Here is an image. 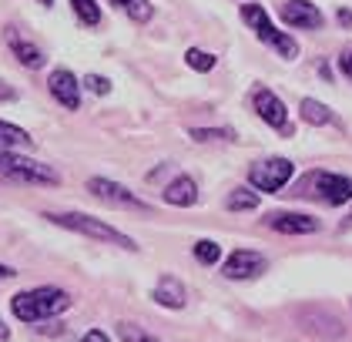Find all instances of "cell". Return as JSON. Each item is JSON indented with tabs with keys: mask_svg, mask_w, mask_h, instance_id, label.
Instances as JSON below:
<instances>
[{
	"mask_svg": "<svg viewBox=\"0 0 352 342\" xmlns=\"http://www.w3.org/2000/svg\"><path fill=\"white\" fill-rule=\"evenodd\" d=\"M0 101H17V91L7 81H0Z\"/></svg>",
	"mask_w": 352,
	"mask_h": 342,
	"instance_id": "83f0119b",
	"label": "cell"
},
{
	"mask_svg": "<svg viewBox=\"0 0 352 342\" xmlns=\"http://www.w3.org/2000/svg\"><path fill=\"white\" fill-rule=\"evenodd\" d=\"M185 64H188L191 71H198V74H208V71H215L218 57L212 51H201V47H188L185 51Z\"/></svg>",
	"mask_w": 352,
	"mask_h": 342,
	"instance_id": "44dd1931",
	"label": "cell"
},
{
	"mask_svg": "<svg viewBox=\"0 0 352 342\" xmlns=\"http://www.w3.org/2000/svg\"><path fill=\"white\" fill-rule=\"evenodd\" d=\"M265 225L282 235H316L322 228V222L316 215H305V211H272Z\"/></svg>",
	"mask_w": 352,
	"mask_h": 342,
	"instance_id": "7c38bea8",
	"label": "cell"
},
{
	"mask_svg": "<svg viewBox=\"0 0 352 342\" xmlns=\"http://www.w3.org/2000/svg\"><path fill=\"white\" fill-rule=\"evenodd\" d=\"M296 195L302 198H316L322 205H349L352 202V178L349 175H336V171H309L302 182H298Z\"/></svg>",
	"mask_w": 352,
	"mask_h": 342,
	"instance_id": "277c9868",
	"label": "cell"
},
{
	"mask_svg": "<svg viewBox=\"0 0 352 342\" xmlns=\"http://www.w3.org/2000/svg\"><path fill=\"white\" fill-rule=\"evenodd\" d=\"M269 268V259L262 252H252V248H235L225 265H221V275L232 279V282H248V279H258L262 272Z\"/></svg>",
	"mask_w": 352,
	"mask_h": 342,
	"instance_id": "9c48e42d",
	"label": "cell"
},
{
	"mask_svg": "<svg viewBox=\"0 0 352 342\" xmlns=\"http://www.w3.org/2000/svg\"><path fill=\"white\" fill-rule=\"evenodd\" d=\"M81 84H84V91H91V94H98V98H108L111 94V81L104 78V74H87Z\"/></svg>",
	"mask_w": 352,
	"mask_h": 342,
	"instance_id": "cb8c5ba5",
	"label": "cell"
},
{
	"mask_svg": "<svg viewBox=\"0 0 352 342\" xmlns=\"http://www.w3.org/2000/svg\"><path fill=\"white\" fill-rule=\"evenodd\" d=\"M87 191L98 198V202H104L111 209H135V211H151V205L135 195L128 184L121 182H111V178H87Z\"/></svg>",
	"mask_w": 352,
	"mask_h": 342,
	"instance_id": "ba28073f",
	"label": "cell"
},
{
	"mask_svg": "<svg viewBox=\"0 0 352 342\" xmlns=\"http://www.w3.org/2000/svg\"><path fill=\"white\" fill-rule=\"evenodd\" d=\"M162 198L164 205H171V209H191L198 202V182L191 175H175L171 182L164 184Z\"/></svg>",
	"mask_w": 352,
	"mask_h": 342,
	"instance_id": "9a60e30c",
	"label": "cell"
},
{
	"mask_svg": "<svg viewBox=\"0 0 352 342\" xmlns=\"http://www.w3.org/2000/svg\"><path fill=\"white\" fill-rule=\"evenodd\" d=\"M225 209L228 211H255L258 209V195H255V188H232L228 191V198H225Z\"/></svg>",
	"mask_w": 352,
	"mask_h": 342,
	"instance_id": "d6986e66",
	"label": "cell"
},
{
	"mask_svg": "<svg viewBox=\"0 0 352 342\" xmlns=\"http://www.w3.org/2000/svg\"><path fill=\"white\" fill-rule=\"evenodd\" d=\"M81 342H111V336L104 332V329H87L81 336Z\"/></svg>",
	"mask_w": 352,
	"mask_h": 342,
	"instance_id": "484cf974",
	"label": "cell"
},
{
	"mask_svg": "<svg viewBox=\"0 0 352 342\" xmlns=\"http://www.w3.org/2000/svg\"><path fill=\"white\" fill-rule=\"evenodd\" d=\"M298 118H302L305 125H312V128H329V125L336 121L332 107L322 105L319 98H302V101H298Z\"/></svg>",
	"mask_w": 352,
	"mask_h": 342,
	"instance_id": "2e32d148",
	"label": "cell"
},
{
	"mask_svg": "<svg viewBox=\"0 0 352 342\" xmlns=\"http://www.w3.org/2000/svg\"><path fill=\"white\" fill-rule=\"evenodd\" d=\"M0 178L17 182V184H47V188L60 184V175L51 164L28 158V155H17L10 148H0Z\"/></svg>",
	"mask_w": 352,
	"mask_h": 342,
	"instance_id": "5b68a950",
	"label": "cell"
},
{
	"mask_svg": "<svg viewBox=\"0 0 352 342\" xmlns=\"http://www.w3.org/2000/svg\"><path fill=\"white\" fill-rule=\"evenodd\" d=\"M81 87L84 84L78 81V74L67 71V67H54L51 78H47V91L64 111H78L81 107Z\"/></svg>",
	"mask_w": 352,
	"mask_h": 342,
	"instance_id": "8fae6325",
	"label": "cell"
},
{
	"mask_svg": "<svg viewBox=\"0 0 352 342\" xmlns=\"http://www.w3.org/2000/svg\"><path fill=\"white\" fill-rule=\"evenodd\" d=\"M151 299H155V306H162V309H185L188 306V289L182 286V279H175V275H162L158 282H155V289H151Z\"/></svg>",
	"mask_w": 352,
	"mask_h": 342,
	"instance_id": "5bb4252c",
	"label": "cell"
},
{
	"mask_svg": "<svg viewBox=\"0 0 352 342\" xmlns=\"http://www.w3.org/2000/svg\"><path fill=\"white\" fill-rule=\"evenodd\" d=\"M41 3H44V7H54V0H41Z\"/></svg>",
	"mask_w": 352,
	"mask_h": 342,
	"instance_id": "d6a6232c",
	"label": "cell"
},
{
	"mask_svg": "<svg viewBox=\"0 0 352 342\" xmlns=\"http://www.w3.org/2000/svg\"><path fill=\"white\" fill-rule=\"evenodd\" d=\"M191 141H235L232 128H191L188 131Z\"/></svg>",
	"mask_w": 352,
	"mask_h": 342,
	"instance_id": "603a6c76",
	"label": "cell"
},
{
	"mask_svg": "<svg viewBox=\"0 0 352 342\" xmlns=\"http://www.w3.org/2000/svg\"><path fill=\"white\" fill-rule=\"evenodd\" d=\"M339 71H342V74L352 81V51H342V54H339Z\"/></svg>",
	"mask_w": 352,
	"mask_h": 342,
	"instance_id": "4316f807",
	"label": "cell"
},
{
	"mask_svg": "<svg viewBox=\"0 0 352 342\" xmlns=\"http://www.w3.org/2000/svg\"><path fill=\"white\" fill-rule=\"evenodd\" d=\"M339 24H342V27H352V10H339Z\"/></svg>",
	"mask_w": 352,
	"mask_h": 342,
	"instance_id": "f1b7e54d",
	"label": "cell"
},
{
	"mask_svg": "<svg viewBox=\"0 0 352 342\" xmlns=\"http://www.w3.org/2000/svg\"><path fill=\"white\" fill-rule=\"evenodd\" d=\"M44 218L51 225H57V228H67V232L91 238V242H104V245H118L124 252H138L135 238L124 235L121 228H114L108 222H101V218H94V215H84V211H47Z\"/></svg>",
	"mask_w": 352,
	"mask_h": 342,
	"instance_id": "7a4b0ae2",
	"label": "cell"
},
{
	"mask_svg": "<svg viewBox=\"0 0 352 342\" xmlns=\"http://www.w3.org/2000/svg\"><path fill=\"white\" fill-rule=\"evenodd\" d=\"M191 255H195L201 265H218L221 262V245L212 242V238H198L195 248H191Z\"/></svg>",
	"mask_w": 352,
	"mask_h": 342,
	"instance_id": "7402d4cb",
	"label": "cell"
},
{
	"mask_svg": "<svg viewBox=\"0 0 352 342\" xmlns=\"http://www.w3.org/2000/svg\"><path fill=\"white\" fill-rule=\"evenodd\" d=\"M292 178H296L292 158H278V155L255 161V164L248 168V184H252L255 191H265V195H278Z\"/></svg>",
	"mask_w": 352,
	"mask_h": 342,
	"instance_id": "8992f818",
	"label": "cell"
},
{
	"mask_svg": "<svg viewBox=\"0 0 352 342\" xmlns=\"http://www.w3.org/2000/svg\"><path fill=\"white\" fill-rule=\"evenodd\" d=\"M319 74H322L325 81H332V67H329V64H325V61H322V64H319Z\"/></svg>",
	"mask_w": 352,
	"mask_h": 342,
	"instance_id": "4dcf8cb0",
	"label": "cell"
},
{
	"mask_svg": "<svg viewBox=\"0 0 352 342\" xmlns=\"http://www.w3.org/2000/svg\"><path fill=\"white\" fill-rule=\"evenodd\" d=\"M71 10H74V17H78V24L84 27H101V3L98 0H71Z\"/></svg>",
	"mask_w": 352,
	"mask_h": 342,
	"instance_id": "ffe728a7",
	"label": "cell"
},
{
	"mask_svg": "<svg viewBox=\"0 0 352 342\" xmlns=\"http://www.w3.org/2000/svg\"><path fill=\"white\" fill-rule=\"evenodd\" d=\"M252 111L269 125L272 131H278L282 138H292V118H289V107H285V101L272 91V87H255L252 91Z\"/></svg>",
	"mask_w": 352,
	"mask_h": 342,
	"instance_id": "52a82bcc",
	"label": "cell"
},
{
	"mask_svg": "<svg viewBox=\"0 0 352 342\" xmlns=\"http://www.w3.org/2000/svg\"><path fill=\"white\" fill-rule=\"evenodd\" d=\"M349 222H352V211H349Z\"/></svg>",
	"mask_w": 352,
	"mask_h": 342,
	"instance_id": "836d02e7",
	"label": "cell"
},
{
	"mask_svg": "<svg viewBox=\"0 0 352 342\" xmlns=\"http://www.w3.org/2000/svg\"><path fill=\"white\" fill-rule=\"evenodd\" d=\"M3 41H7V47H10V54L17 57V64H24L28 71H37V67H44V51L34 44V41H28L17 27H7L3 30Z\"/></svg>",
	"mask_w": 352,
	"mask_h": 342,
	"instance_id": "4fadbf2b",
	"label": "cell"
},
{
	"mask_svg": "<svg viewBox=\"0 0 352 342\" xmlns=\"http://www.w3.org/2000/svg\"><path fill=\"white\" fill-rule=\"evenodd\" d=\"M0 339H7V329H3V322H0Z\"/></svg>",
	"mask_w": 352,
	"mask_h": 342,
	"instance_id": "1f68e13d",
	"label": "cell"
},
{
	"mask_svg": "<svg viewBox=\"0 0 352 342\" xmlns=\"http://www.w3.org/2000/svg\"><path fill=\"white\" fill-rule=\"evenodd\" d=\"M278 21L285 27H296V30H322L325 27L322 10L312 0H285L278 10Z\"/></svg>",
	"mask_w": 352,
	"mask_h": 342,
	"instance_id": "30bf717a",
	"label": "cell"
},
{
	"mask_svg": "<svg viewBox=\"0 0 352 342\" xmlns=\"http://www.w3.org/2000/svg\"><path fill=\"white\" fill-rule=\"evenodd\" d=\"M71 309V292L57 289V286H37V289H24L10 299V312L17 322H47L57 319L60 312Z\"/></svg>",
	"mask_w": 352,
	"mask_h": 342,
	"instance_id": "6da1fadb",
	"label": "cell"
},
{
	"mask_svg": "<svg viewBox=\"0 0 352 342\" xmlns=\"http://www.w3.org/2000/svg\"><path fill=\"white\" fill-rule=\"evenodd\" d=\"M242 21L248 27H252V34L269 47V51H275L282 61H296L298 57V41L296 37H289L285 30H278V27L272 24L269 10L262 7V3H242Z\"/></svg>",
	"mask_w": 352,
	"mask_h": 342,
	"instance_id": "3957f363",
	"label": "cell"
},
{
	"mask_svg": "<svg viewBox=\"0 0 352 342\" xmlns=\"http://www.w3.org/2000/svg\"><path fill=\"white\" fill-rule=\"evenodd\" d=\"M118 332H121V339L124 342H162V339H155V336H148V332H141V329L131 325V322H121Z\"/></svg>",
	"mask_w": 352,
	"mask_h": 342,
	"instance_id": "d4e9b609",
	"label": "cell"
},
{
	"mask_svg": "<svg viewBox=\"0 0 352 342\" xmlns=\"http://www.w3.org/2000/svg\"><path fill=\"white\" fill-rule=\"evenodd\" d=\"M34 138H30L24 128L10 125V121H0V148H10V151H21V148H30Z\"/></svg>",
	"mask_w": 352,
	"mask_h": 342,
	"instance_id": "ac0fdd59",
	"label": "cell"
},
{
	"mask_svg": "<svg viewBox=\"0 0 352 342\" xmlns=\"http://www.w3.org/2000/svg\"><path fill=\"white\" fill-rule=\"evenodd\" d=\"M114 10H124L135 24H148L155 17V3L151 0H111Z\"/></svg>",
	"mask_w": 352,
	"mask_h": 342,
	"instance_id": "e0dca14e",
	"label": "cell"
},
{
	"mask_svg": "<svg viewBox=\"0 0 352 342\" xmlns=\"http://www.w3.org/2000/svg\"><path fill=\"white\" fill-rule=\"evenodd\" d=\"M14 275H17V272H14L10 265H3V262H0V279H14Z\"/></svg>",
	"mask_w": 352,
	"mask_h": 342,
	"instance_id": "f546056e",
	"label": "cell"
}]
</instances>
